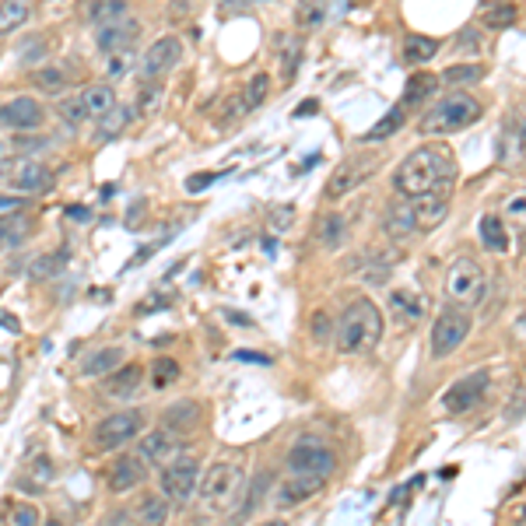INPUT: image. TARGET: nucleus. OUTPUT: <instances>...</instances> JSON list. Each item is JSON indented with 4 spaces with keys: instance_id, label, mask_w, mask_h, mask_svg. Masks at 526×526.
<instances>
[{
    "instance_id": "4d7b16f0",
    "label": "nucleus",
    "mask_w": 526,
    "mask_h": 526,
    "mask_svg": "<svg viewBox=\"0 0 526 526\" xmlns=\"http://www.w3.org/2000/svg\"><path fill=\"white\" fill-rule=\"evenodd\" d=\"M305 113H316V102H302L295 109V116H305Z\"/></svg>"
},
{
    "instance_id": "39448f33",
    "label": "nucleus",
    "mask_w": 526,
    "mask_h": 526,
    "mask_svg": "<svg viewBox=\"0 0 526 526\" xmlns=\"http://www.w3.org/2000/svg\"><path fill=\"white\" fill-rule=\"evenodd\" d=\"M488 292V277H485V267L474 260V257H460V260L449 263L446 270V298L460 309H470L477 302H485Z\"/></svg>"
},
{
    "instance_id": "09e8293b",
    "label": "nucleus",
    "mask_w": 526,
    "mask_h": 526,
    "mask_svg": "<svg viewBox=\"0 0 526 526\" xmlns=\"http://www.w3.org/2000/svg\"><path fill=\"white\" fill-rule=\"evenodd\" d=\"M42 53H46L42 35H32V46H29V42H22V46H18V60H29V64H35Z\"/></svg>"
},
{
    "instance_id": "393cba45",
    "label": "nucleus",
    "mask_w": 526,
    "mask_h": 526,
    "mask_svg": "<svg viewBox=\"0 0 526 526\" xmlns=\"http://www.w3.org/2000/svg\"><path fill=\"white\" fill-rule=\"evenodd\" d=\"M141 379H144V368H141V365L123 362L116 372L105 376V386H102V390H105L109 396H131L133 390L141 386Z\"/></svg>"
},
{
    "instance_id": "20e7f679",
    "label": "nucleus",
    "mask_w": 526,
    "mask_h": 526,
    "mask_svg": "<svg viewBox=\"0 0 526 526\" xmlns=\"http://www.w3.org/2000/svg\"><path fill=\"white\" fill-rule=\"evenodd\" d=\"M242 481H246V474H242L239 463H218V467H211L197 485L200 505L207 512H225V509H231L235 498L242 494Z\"/></svg>"
},
{
    "instance_id": "f3484780",
    "label": "nucleus",
    "mask_w": 526,
    "mask_h": 526,
    "mask_svg": "<svg viewBox=\"0 0 526 526\" xmlns=\"http://www.w3.org/2000/svg\"><path fill=\"white\" fill-rule=\"evenodd\" d=\"M144 477H148V463L141 460V457H120V460H113L105 481H109V492L113 494H127L133 488H141Z\"/></svg>"
},
{
    "instance_id": "6e6d98bb",
    "label": "nucleus",
    "mask_w": 526,
    "mask_h": 526,
    "mask_svg": "<svg viewBox=\"0 0 526 526\" xmlns=\"http://www.w3.org/2000/svg\"><path fill=\"white\" fill-rule=\"evenodd\" d=\"M18 207H22V204L14 197H0V211H4V214H7V211H18Z\"/></svg>"
},
{
    "instance_id": "c03bdc74",
    "label": "nucleus",
    "mask_w": 526,
    "mask_h": 526,
    "mask_svg": "<svg viewBox=\"0 0 526 526\" xmlns=\"http://www.w3.org/2000/svg\"><path fill=\"white\" fill-rule=\"evenodd\" d=\"M151 376H155V386H168V383H176V379H179V365L172 362V358H155V365H151Z\"/></svg>"
},
{
    "instance_id": "ea45409f",
    "label": "nucleus",
    "mask_w": 526,
    "mask_h": 526,
    "mask_svg": "<svg viewBox=\"0 0 526 526\" xmlns=\"http://www.w3.org/2000/svg\"><path fill=\"white\" fill-rule=\"evenodd\" d=\"M270 95V77L267 74H253V81L246 85V92H242V102H246V109H257L263 105Z\"/></svg>"
},
{
    "instance_id": "4be33fe9",
    "label": "nucleus",
    "mask_w": 526,
    "mask_h": 526,
    "mask_svg": "<svg viewBox=\"0 0 526 526\" xmlns=\"http://www.w3.org/2000/svg\"><path fill=\"white\" fill-rule=\"evenodd\" d=\"M376 168V159H355V162H348L333 179L327 183V197H344V194H351L355 186H362L365 176Z\"/></svg>"
},
{
    "instance_id": "e433bc0d",
    "label": "nucleus",
    "mask_w": 526,
    "mask_h": 526,
    "mask_svg": "<svg viewBox=\"0 0 526 526\" xmlns=\"http://www.w3.org/2000/svg\"><path fill=\"white\" fill-rule=\"evenodd\" d=\"M102 127H99V137L102 141H109V137H116V133L127 131V123H131V109H123V105H116V109H109L105 116H99Z\"/></svg>"
},
{
    "instance_id": "4468645a",
    "label": "nucleus",
    "mask_w": 526,
    "mask_h": 526,
    "mask_svg": "<svg viewBox=\"0 0 526 526\" xmlns=\"http://www.w3.org/2000/svg\"><path fill=\"white\" fill-rule=\"evenodd\" d=\"M42 120H46V113L32 95H18L0 105V127H7V131H39Z\"/></svg>"
},
{
    "instance_id": "bf43d9fd",
    "label": "nucleus",
    "mask_w": 526,
    "mask_h": 526,
    "mask_svg": "<svg viewBox=\"0 0 526 526\" xmlns=\"http://www.w3.org/2000/svg\"><path fill=\"white\" fill-rule=\"evenodd\" d=\"M485 7H498V4H516V0H481Z\"/></svg>"
},
{
    "instance_id": "a18cd8bd",
    "label": "nucleus",
    "mask_w": 526,
    "mask_h": 526,
    "mask_svg": "<svg viewBox=\"0 0 526 526\" xmlns=\"http://www.w3.org/2000/svg\"><path fill=\"white\" fill-rule=\"evenodd\" d=\"M502 222H512V225H526V190L512 194L505 200V218Z\"/></svg>"
},
{
    "instance_id": "864d4df0",
    "label": "nucleus",
    "mask_w": 526,
    "mask_h": 526,
    "mask_svg": "<svg viewBox=\"0 0 526 526\" xmlns=\"http://www.w3.org/2000/svg\"><path fill=\"white\" fill-rule=\"evenodd\" d=\"M32 470L39 474V488H42V485L50 481V474H53V470H50V463H46V457H39V460L32 463Z\"/></svg>"
},
{
    "instance_id": "5701e85b",
    "label": "nucleus",
    "mask_w": 526,
    "mask_h": 526,
    "mask_svg": "<svg viewBox=\"0 0 526 526\" xmlns=\"http://www.w3.org/2000/svg\"><path fill=\"white\" fill-rule=\"evenodd\" d=\"M77 99H81V105H85L88 120H99V116H105V113H109V109H116V105H120V102H116V88H113L109 81L81 88V92H77Z\"/></svg>"
},
{
    "instance_id": "f704fd0d",
    "label": "nucleus",
    "mask_w": 526,
    "mask_h": 526,
    "mask_svg": "<svg viewBox=\"0 0 526 526\" xmlns=\"http://www.w3.org/2000/svg\"><path fill=\"white\" fill-rule=\"evenodd\" d=\"M277 57H281V67H285V81H292L298 70V60H302V39L298 35H277Z\"/></svg>"
},
{
    "instance_id": "bb28decb",
    "label": "nucleus",
    "mask_w": 526,
    "mask_h": 526,
    "mask_svg": "<svg viewBox=\"0 0 526 526\" xmlns=\"http://www.w3.org/2000/svg\"><path fill=\"white\" fill-rule=\"evenodd\" d=\"M435 92H439V77H435V74H428V70L411 74V81H407V88H404V109L422 105V102L431 99Z\"/></svg>"
},
{
    "instance_id": "72a5a7b5",
    "label": "nucleus",
    "mask_w": 526,
    "mask_h": 526,
    "mask_svg": "<svg viewBox=\"0 0 526 526\" xmlns=\"http://www.w3.org/2000/svg\"><path fill=\"white\" fill-rule=\"evenodd\" d=\"M67 81L70 77H67L60 67H35L32 70V85L39 92H46V95H64Z\"/></svg>"
},
{
    "instance_id": "cd10ccee",
    "label": "nucleus",
    "mask_w": 526,
    "mask_h": 526,
    "mask_svg": "<svg viewBox=\"0 0 526 526\" xmlns=\"http://www.w3.org/2000/svg\"><path fill=\"white\" fill-rule=\"evenodd\" d=\"M316 235H320V246H323V249H337V246H344V239H348V218H344L340 211H330V214L320 218Z\"/></svg>"
},
{
    "instance_id": "37998d69",
    "label": "nucleus",
    "mask_w": 526,
    "mask_h": 526,
    "mask_svg": "<svg viewBox=\"0 0 526 526\" xmlns=\"http://www.w3.org/2000/svg\"><path fill=\"white\" fill-rule=\"evenodd\" d=\"M42 523V512L29 505V502H14L11 505V526H39Z\"/></svg>"
},
{
    "instance_id": "c85d7f7f",
    "label": "nucleus",
    "mask_w": 526,
    "mask_h": 526,
    "mask_svg": "<svg viewBox=\"0 0 526 526\" xmlns=\"http://www.w3.org/2000/svg\"><path fill=\"white\" fill-rule=\"evenodd\" d=\"M330 0H298L295 4V25L302 32H313L327 22Z\"/></svg>"
},
{
    "instance_id": "1a4fd4ad",
    "label": "nucleus",
    "mask_w": 526,
    "mask_h": 526,
    "mask_svg": "<svg viewBox=\"0 0 526 526\" xmlns=\"http://www.w3.org/2000/svg\"><path fill=\"white\" fill-rule=\"evenodd\" d=\"M53 179H57L53 168L42 162H32V159H18V162H11L4 168V183L14 194H46L53 186Z\"/></svg>"
},
{
    "instance_id": "de8ad7c7",
    "label": "nucleus",
    "mask_w": 526,
    "mask_h": 526,
    "mask_svg": "<svg viewBox=\"0 0 526 526\" xmlns=\"http://www.w3.org/2000/svg\"><path fill=\"white\" fill-rule=\"evenodd\" d=\"M60 267H64V257H53V253H50V257H39V260L29 267V277H50V274H57Z\"/></svg>"
},
{
    "instance_id": "5fc2aeb1",
    "label": "nucleus",
    "mask_w": 526,
    "mask_h": 526,
    "mask_svg": "<svg viewBox=\"0 0 526 526\" xmlns=\"http://www.w3.org/2000/svg\"><path fill=\"white\" fill-rule=\"evenodd\" d=\"M313 330H316V337H323V333H327V316H323V313H316V323H313Z\"/></svg>"
},
{
    "instance_id": "49530a36",
    "label": "nucleus",
    "mask_w": 526,
    "mask_h": 526,
    "mask_svg": "<svg viewBox=\"0 0 526 526\" xmlns=\"http://www.w3.org/2000/svg\"><path fill=\"white\" fill-rule=\"evenodd\" d=\"M159 95H162V85H159V81H148V85L137 92V109H141V113H151V109L159 105Z\"/></svg>"
},
{
    "instance_id": "a211bd4d",
    "label": "nucleus",
    "mask_w": 526,
    "mask_h": 526,
    "mask_svg": "<svg viewBox=\"0 0 526 526\" xmlns=\"http://www.w3.org/2000/svg\"><path fill=\"white\" fill-rule=\"evenodd\" d=\"M141 35V22L137 18H120V22H109V25H102L99 35H95V42H99V50L109 57V53H123V50H131L133 39Z\"/></svg>"
},
{
    "instance_id": "b1692460",
    "label": "nucleus",
    "mask_w": 526,
    "mask_h": 526,
    "mask_svg": "<svg viewBox=\"0 0 526 526\" xmlns=\"http://www.w3.org/2000/svg\"><path fill=\"white\" fill-rule=\"evenodd\" d=\"M197 422H200L197 400H179V404H172L162 414V428H168L172 435H190L197 428Z\"/></svg>"
},
{
    "instance_id": "2f4dec72",
    "label": "nucleus",
    "mask_w": 526,
    "mask_h": 526,
    "mask_svg": "<svg viewBox=\"0 0 526 526\" xmlns=\"http://www.w3.org/2000/svg\"><path fill=\"white\" fill-rule=\"evenodd\" d=\"M25 235H29V218H25V214L7 211V214L0 218V246H4V249L22 246V242H25Z\"/></svg>"
},
{
    "instance_id": "052dcab7",
    "label": "nucleus",
    "mask_w": 526,
    "mask_h": 526,
    "mask_svg": "<svg viewBox=\"0 0 526 526\" xmlns=\"http://www.w3.org/2000/svg\"><path fill=\"white\" fill-rule=\"evenodd\" d=\"M257 526H288L285 520H263V523H257Z\"/></svg>"
},
{
    "instance_id": "6e6552de",
    "label": "nucleus",
    "mask_w": 526,
    "mask_h": 526,
    "mask_svg": "<svg viewBox=\"0 0 526 526\" xmlns=\"http://www.w3.org/2000/svg\"><path fill=\"white\" fill-rule=\"evenodd\" d=\"M141 414L137 411H116V414H109V418H102L95 431H92V446L102 449V453H113V449H123L127 442H133L137 435H141Z\"/></svg>"
},
{
    "instance_id": "9b49d317",
    "label": "nucleus",
    "mask_w": 526,
    "mask_h": 526,
    "mask_svg": "<svg viewBox=\"0 0 526 526\" xmlns=\"http://www.w3.org/2000/svg\"><path fill=\"white\" fill-rule=\"evenodd\" d=\"M485 390H488V372H467L457 383H449V390L442 394V411L449 418H460L485 396Z\"/></svg>"
},
{
    "instance_id": "680f3d73",
    "label": "nucleus",
    "mask_w": 526,
    "mask_h": 526,
    "mask_svg": "<svg viewBox=\"0 0 526 526\" xmlns=\"http://www.w3.org/2000/svg\"><path fill=\"white\" fill-rule=\"evenodd\" d=\"M50 526H60V520H50Z\"/></svg>"
},
{
    "instance_id": "9d476101",
    "label": "nucleus",
    "mask_w": 526,
    "mask_h": 526,
    "mask_svg": "<svg viewBox=\"0 0 526 526\" xmlns=\"http://www.w3.org/2000/svg\"><path fill=\"white\" fill-rule=\"evenodd\" d=\"M288 474H313V477H330L333 474V467H337V457H333V449H327L323 442H316V439H305V442H298L295 449L288 453Z\"/></svg>"
},
{
    "instance_id": "dca6fc26",
    "label": "nucleus",
    "mask_w": 526,
    "mask_h": 526,
    "mask_svg": "<svg viewBox=\"0 0 526 526\" xmlns=\"http://www.w3.org/2000/svg\"><path fill=\"white\" fill-rule=\"evenodd\" d=\"M183 453V446H179V435H172L168 428H155V431H144L141 435V460L151 463V467H165V463H172L176 457Z\"/></svg>"
},
{
    "instance_id": "aec40b11",
    "label": "nucleus",
    "mask_w": 526,
    "mask_h": 526,
    "mask_svg": "<svg viewBox=\"0 0 526 526\" xmlns=\"http://www.w3.org/2000/svg\"><path fill=\"white\" fill-rule=\"evenodd\" d=\"M131 4L127 0H77V18L85 25H109V22H120L127 18Z\"/></svg>"
},
{
    "instance_id": "423d86ee",
    "label": "nucleus",
    "mask_w": 526,
    "mask_h": 526,
    "mask_svg": "<svg viewBox=\"0 0 526 526\" xmlns=\"http://www.w3.org/2000/svg\"><path fill=\"white\" fill-rule=\"evenodd\" d=\"M159 485H162V492L159 494H162L168 505L190 502V498L197 494V485H200V460L197 457H190V453H179L176 460L162 467Z\"/></svg>"
},
{
    "instance_id": "6ab92c4d",
    "label": "nucleus",
    "mask_w": 526,
    "mask_h": 526,
    "mask_svg": "<svg viewBox=\"0 0 526 526\" xmlns=\"http://www.w3.org/2000/svg\"><path fill=\"white\" fill-rule=\"evenodd\" d=\"M123 362H127V351L120 344H102V348H92L81 358V376L85 379H105L109 372H116Z\"/></svg>"
},
{
    "instance_id": "58836bf2",
    "label": "nucleus",
    "mask_w": 526,
    "mask_h": 526,
    "mask_svg": "<svg viewBox=\"0 0 526 526\" xmlns=\"http://www.w3.org/2000/svg\"><path fill=\"white\" fill-rule=\"evenodd\" d=\"M516 22H520V7L516 4H498V7H488V14H485L488 29H509Z\"/></svg>"
},
{
    "instance_id": "79ce46f5",
    "label": "nucleus",
    "mask_w": 526,
    "mask_h": 526,
    "mask_svg": "<svg viewBox=\"0 0 526 526\" xmlns=\"http://www.w3.org/2000/svg\"><path fill=\"white\" fill-rule=\"evenodd\" d=\"M57 113H60V120L70 123V127H77V123H85V120H88V113H85V105H81L77 95H67V99L57 102Z\"/></svg>"
},
{
    "instance_id": "13d9d810",
    "label": "nucleus",
    "mask_w": 526,
    "mask_h": 526,
    "mask_svg": "<svg viewBox=\"0 0 526 526\" xmlns=\"http://www.w3.org/2000/svg\"><path fill=\"white\" fill-rule=\"evenodd\" d=\"M7 144H4V141H0V176H4V168H7Z\"/></svg>"
},
{
    "instance_id": "7ed1b4c3",
    "label": "nucleus",
    "mask_w": 526,
    "mask_h": 526,
    "mask_svg": "<svg viewBox=\"0 0 526 526\" xmlns=\"http://www.w3.org/2000/svg\"><path fill=\"white\" fill-rule=\"evenodd\" d=\"M481 113H485V105L474 99V95H467V92H449V95H442V99L435 102L425 116H422L418 131L425 133V137H442V133L467 131L470 123L481 120Z\"/></svg>"
},
{
    "instance_id": "ddd939ff",
    "label": "nucleus",
    "mask_w": 526,
    "mask_h": 526,
    "mask_svg": "<svg viewBox=\"0 0 526 526\" xmlns=\"http://www.w3.org/2000/svg\"><path fill=\"white\" fill-rule=\"evenodd\" d=\"M407 211V222H411V231H431L439 229L449 214V194H431V197H411L404 204Z\"/></svg>"
},
{
    "instance_id": "3c124183",
    "label": "nucleus",
    "mask_w": 526,
    "mask_h": 526,
    "mask_svg": "<svg viewBox=\"0 0 526 526\" xmlns=\"http://www.w3.org/2000/svg\"><path fill=\"white\" fill-rule=\"evenodd\" d=\"M162 305H172V295H151L148 302L137 305V313L144 316V313H155V309H162Z\"/></svg>"
},
{
    "instance_id": "2eb2a0df",
    "label": "nucleus",
    "mask_w": 526,
    "mask_h": 526,
    "mask_svg": "<svg viewBox=\"0 0 526 526\" xmlns=\"http://www.w3.org/2000/svg\"><path fill=\"white\" fill-rule=\"evenodd\" d=\"M327 477H313V474H288L277 488H274V505L277 509H295L302 502H309L313 494L323 492Z\"/></svg>"
},
{
    "instance_id": "c9c22d12",
    "label": "nucleus",
    "mask_w": 526,
    "mask_h": 526,
    "mask_svg": "<svg viewBox=\"0 0 526 526\" xmlns=\"http://www.w3.org/2000/svg\"><path fill=\"white\" fill-rule=\"evenodd\" d=\"M404 116H407V109L404 105H396V109H390L372 131H365V137L362 141H368V144H376V141H386V137H394L400 127H404Z\"/></svg>"
},
{
    "instance_id": "7c9ffc66",
    "label": "nucleus",
    "mask_w": 526,
    "mask_h": 526,
    "mask_svg": "<svg viewBox=\"0 0 526 526\" xmlns=\"http://www.w3.org/2000/svg\"><path fill=\"white\" fill-rule=\"evenodd\" d=\"M435 53H439V39H428V35H407L404 39V60L411 67L428 64Z\"/></svg>"
},
{
    "instance_id": "f8f14e48",
    "label": "nucleus",
    "mask_w": 526,
    "mask_h": 526,
    "mask_svg": "<svg viewBox=\"0 0 526 526\" xmlns=\"http://www.w3.org/2000/svg\"><path fill=\"white\" fill-rule=\"evenodd\" d=\"M179 60H183V42L176 35H162L141 57V77L144 81H162L172 67H179Z\"/></svg>"
},
{
    "instance_id": "473e14b6",
    "label": "nucleus",
    "mask_w": 526,
    "mask_h": 526,
    "mask_svg": "<svg viewBox=\"0 0 526 526\" xmlns=\"http://www.w3.org/2000/svg\"><path fill=\"white\" fill-rule=\"evenodd\" d=\"M481 242L492 249V253H505L509 249V231H505V222L498 214H485L481 218Z\"/></svg>"
},
{
    "instance_id": "412c9836",
    "label": "nucleus",
    "mask_w": 526,
    "mask_h": 526,
    "mask_svg": "<svg viewBox=\"0 0 526 526\" xmlns=\"http://www.w3.org/2000/svg\"><path fill=\"white\" fill-rule=\"evenodd\" d=\"M386 309H390V316L396 323L411 327V323H418L425 316V298L418 292H411V288H394L390 298H386Z\"/></svg>"
},
{
    "instance_id": "4c0bfd02",
    "label": "nucleus",
    "mask_w": 526,
    "mask_h": 526,
    "mask_svg": "<svg viewBox=\"0 0 526 526\" xmlns=\"http://www.w3.org/2000/svg\"><path fill=\"white\" fill-rule=\"evenodd\" d=\"M485 74H488V70L481 64H457L442 74V81H446V85H477Z\"/></svg>"
},
{
    "instance_id": "f257e3e1",
    "label": "nucleus",
    "mask_w": 526,
    "mask_h": 526,
    "mask_svg": "<svg viewBox=\"0 0 526 526\" xmlns=\"http://www.w3.org/2000/svg\"><path fill=\"white\" fill-rule=\"evenodd\" d=\"M460 176V165L457 155L442 144H431V148H418L411 151L400 168L394 172V186L400 197H431V194H449L453 190V179Z\"/></svg>"
},
{
    "instance_id": "c756f323",
    "label": "nucleus",
    "mask_w": 526,
    "mask_h": 526,
    "mask_svg": "<svg viewBox=\"0 0 526 526\" xmlns=\"http://www.w3.org/2000/svg\"><path fill=\"white\" fill-rule=\"evenodd\" d=\"M29 14H32L29 0H0V35L22 29L29 22Z\"/></svg>"
},
{
    "instance_id": "0eeeda50",
    "label": "nucleus",
    "mask_w": 526,
    "mask_h": 526,
    "mask_svg": "<svg viewBox=\"0 0 526 526\" xmlns=\"http://www.w3.org/2000/svg\"><path fill=\"white\" fill-rule=\"evenodd\" d=\"M470 333V313L460 305H446L431 323V358H449Z\"/></svg>"
},
{
    "instance_id": "a19ab883",
    "label": "nucleus",
    "mask_w": 526,
    "mask_h": 526,
    "mask_svg": "<svg viewBox=\"0 0 526 526\" xmlns=\"http://www.w3.org/2000/svg\"><path fill=\"white\" fill-rule=\"evenodd\" d=\"M131 67H133V53L131 50H123V53H109V60H105V77L109 81H120V77H127L131 74Z\"/></svg>"
},
{
    "instance_id": "a878e982",
    "label": "nucleus",
    "mask_w": 526,
    "mask_h": 526,
    "mask_svg": "<svg viewBox=\"0 0 526 526\" xmlns=\"http://www.w3.org/2000/svg\"><path fill=\"white\" fill-rule=\"evenodd\" d=\"M168 523V502L162 494H144L133 509V526H165Z\"/></svg>"
},
{
    "instance_id": "603ef678",
    "label": "nucleus",
    "mask_w": 526,
    "mask_h": 526,
    "mask_svg": "<svg viewBox=\"0 0 526 526\" xmlns=\"http://www.w3.org/2000/svg\"><path fill=\"white\" fill-rule=\"evenodd\" d=\"M249 4H260V0H222V14L229 11V14H235V11H246Z\"/></svg>"
},
{
    "instance_id": "f03ea898",
    "label": "nucleus",
    "mask_w": 526,
    "mask_h": 526,
    "mask_svg": "<svg viewBox=\"0 0 526 526\" xmlns=\"http://www.w3.org/2000/svg\"><path fill=\"white\" fill-rule=\"evenodd\" d=\"M333 340L340 355H368L379 348L383 340V313L372 298H355L348 302V309L340 313L337 327H333Z\"/></svg>"
},
{
    "instance_id": "8fccbe9b",
    "label": "nucleus",
    "mask_w": 526,
    "mask_h": 526,
    "mask_svg": "<svg viewBox=\"0 0 526 526\" xmlns=\"http://www.w3.org/2000/svg\"><path fill=\"white\" fill-rule=\"evenodd\" d=\"M214 179H222V172H200V176H190V179H186V190H190V194H197V190H207V186H211Z\"/></svg>"
}]
</instances>
